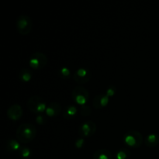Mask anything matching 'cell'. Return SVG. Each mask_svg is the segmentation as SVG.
Returning <instances> with one entry per match:
<instances>
[{"label": "cell", "instance_id": "13", "mask_svg": "<svg viewBox=\"0 0 159 159\" xmlns=\"http://www.w3.org/2000/svg\"><path fill=\"white\" fill-rule=\"evenodd\" d=\"M159 144V135L157 134H150L144 139V144L148 148H154Z\"/></svg>", "mask_w": 159, "mask_h": 159}, {"label": "cell", "instance_id": "5", "mask_svg": "<svg viewBox=\"0 0 159 159\" xmlns=\"http://www.w3.org/2000/svg\"><path fill=\"white\" fill-rule=\"evenodd\" d=\"M73 100L76 104L79 105L80 107L86 105L89 98V93L85 88L82 86H76L73 89L71 93Z\"/></svg>", "mask_w": 159, "mask_h": 159}, {"label": "cell", "instance_id": "23", "mask_svg": "<svg viewBox=\"0 0 159 159\" xmlns=\"http://www.w3.org/2000/svg\"><path fill=\"white\" fill-rule=\"evenodd\" d=\"M84 144H85V139L83 138H79V139L76 140V141L75 142V146L76 148L80 149L83 147Z\"/></svg>", "mask_w": 159, "mask_h": 159}, {"label": "cell", "instance_id": "15", "mask_svg": "<svg viewBox=\"0 0 159 159\" xmlns=\"http://www.w3.org/2000/svg\"><path fill=\"white\" fill-rule=\"evenodd\" d=\"M18 78L23 82H30L32 79V71L27 68H22L19 71Z\"/></svg>", "mask_w": 159, "mask_h": 159}, {"label": "cell", "instance_id": "4", "mask_svg": "<svg viewBox=\"0 0 159 159\" xmlns=\"http://www.w3.org/2000/svg\"><path fill=\"white\" fill-rule=\"evenodd\" d=\"M124 141L129 147L137 148L142 144V134L137 130H129L124 134Z\"/></svg>", "mask_w": 159, "mask_h": 159}, {"label": "cell", "instance_id": "8", "mask_svg": "<svg viewBox=\"0 0 159 159\" xmlns=\"http://www.w3.org/2000/svg\"><path fill=\"white\" fill-rule=\"evenodd\" d=\"M92 77V73L88 68H80L76 70L73 74V79L75 82L80 85L87 83Z\"/></svg>", "mask_w": 159, "mask_h": 159}, {"label": "cell", "instance_id": "14", "mask_svg": "<svg viewBox=\"0 0 159 159\" xmlns=\"http://www.w3.org/2000/svg\"><path fill=\"white\" fill-rule=\"evenodd\" d=\"M93 159H113V156L107 149H99L93 154Z\"/></svg>", "mask_w": 159, "mask_h": 159}, {"label": "cell", "instance_id": "22", "mask_svg": "<svg viewBox=\"0 0 159 159\" xmlns=\"http://www.w3.org/2000/svg\"><path fill=\"white\" fill-rule=\"evenodd\" d=\"M46 121H47L46 117L41 114L37 115V116L36 117V122H37L38 124H40V125H43V124H46Z\"/></svg>", "mask_w": 159, "mask_h": 159}, {"label": "cell", "instance_id": "12", "mask_svg": "<svg viewBox=\"0 0 159 159\" xmlns=\"http://www.w3.org/2000/svg\"><path fill=\"white\" fill-rule=\"evenodd\" d=\"M78 113V109L77 107L75 105L70 104V105L66 106L65 109L63 110L62 112V115H63L64 118L66 120H70L74 118L76 116Z\"/></svg>", "mask_w": 159, "mask_h": 159}, {"label": "cell", "instance_id": "7", "mask_svg": "<svg viewBox=\"0 0 159 159\" xmlns=\"http://www.w3.org/2000/svg\"><path fill=\"white\" fill-rule=\"evenodd\" d=\"M96 123L91 120H87L82 123L79 127V134L81 138H89L92 137L96 132Z\"/></svg>", "mask_w": 159, "mask_h": 159}, {"label": "cell", "instance_id": "18", "mask_svg": "<svg viewBox=\"0 0 159 159\" xmlns=\"http://www.w3.org/2000/svg\"><path fill=\"white\" fill-rule=\"evenodd\" d=\"M58 75L63 79H68L71 78V71L67 67H61L58 70Z\"/></svg>", "mask_w": 159, "mask_h": 159}, {"label": "cell", "instance_id": "6", "mask_svg": "<svg viewBox=\"0 0 159 159\" xmlns=\"http://www.w3.org/2000/svg\"><path fill=\"white\" fill-rule=\"evenodd\" d=\"M48 61V57L43 53L35 52L30 57L29 65L33 69L40 70L46 66Z\"/></svg>", "mask_w": 159, "mask_h": 159}, {"label": "cell", "instance_id": "3", "mask_svg": "<svg viewBox=\"0 0 159 159\" xmlns=\"http://www.w3.org/2000/svg\"><path fill=\"white\" fill-rule=\"evenodd\" d=\"M26 105H27V108L29 109L30 111L34 113H37L38 115L46 111L47 107H48L43 98L38 96H31L28 99Z\"/></svg>", "mask_w": 159, "mask_h": 159}, {"label": "cell", "instance_id": "11", "mask_svg": "<svg viewBox=\"0 0 159 159\" xmlns=\"http://www.w3.org/2000/svg\"><path fill=\"white\" fill-rule=\"evenodd\" d=\"M61 112V106L58 102H53L47 107L45 113H46L47 116H50V117H54V116H58Z\"/></svg>", "mask_w": 159, "mask_h": 159}, {"label": "cell", "instance_id": "21", "mask_svg": "<svg viewBox=\"0 0 159 159\" xmlns=\"http://www.w3.org/2000/svg\"><path fill=\"white\" fill-rule=\"evenodd\" d=\"M116 92V89L114 85H110L108 88L107 89V91H106V94L109 96V97H111V96H114L115 93Z\"/></svg>", "mask_w": 159, "mask_h": 159}, {"label": "cell", "instance_id": "9", "mask_svg": "<svg viewBox=\"0 0 159 159\" xmlns=\"http://www.w3.org/2000/svg\"><path fill=\"white\" fill-rule=\"evenodd\" d=\"M23 109L20 104H12L8 108L6 114L8 118L12 121H16L21 119L23 116Z\"/></svg>", "mask_w": 159, "mask_h": 159}, {"label": "cell", "instance_id": "20", "mask_svg": "<svg viewBox=\"0 0 159 159\" xmlns=\"http://www.w3.org/2000/svg\"><path fill=\"white\" fill-rule=\"evenodd\" d=\"M91 107L87 105H84L81 107L80 113L83 116H88L91 114Z\"/></svg>", "mask_w": 159, "mask_h": 159}, {"label": "cell", "instance_id": "17", "mask_svg": "<svg viewBox=\"0 0 159 159\" xmlns=\"http://www.w3.org/2000/svg\"><path fill=\"white\" fill-rule=\"evenodd\" d=\"M130 156H131V152L126 148L119 149L116 154V159H128Z\"/></svg>", "mask_w": 159, "mask_h": 159}, {"label": "cell", "instance_id": "10", "mask_svg": "<svg viewBox=\"0 0 159 159\" xmlns=\"http://www.w3.org/2000/svg\"><path fill=\"white\" fill-rule=\"evenodd\" d=\"M110 101V97L106 93H101L95 96L93 100V106L94 108L102 109L107 107Z\"/></svg>", "mask_w": 159, "mask_h": 159}, {"label": "cell", "instance_id": "19", "mask_svg": "<svg viewBox=\"0 0 159 159\" xmlns=\"http://www.w3.org/2000/svg\"><path fill=\"white\" fill-rule=\"evenodd\" d=\"M20 153L22 158L27 159L30 157L31 150L30 149V148L26 147V146H23V147H21V148H20Z\"/></svg>", "mask_w": 159, "mask_h": 159}, {"label": "cell", "instance_id": "1", "mask_svg": "<svg viewBox=\"0 0 159 159\" xmlns=\"http://www.w3.org/2000/svg\"><path fill=\"white\" fill-rule=\"evenodd\" d=\"M37 133L35 126L29 123H25L19 126L16 131V137L20 143L28 144L35 139Z\"/></svg>", "mask_w": 159, "mask_h": 159}, {"label": "cell", "instance_id": "16", "mask_svg": "<svg viewBox=\"0 0 159 159\" xmlns=\"http://www.w3.org/2000/svg\"><path fill=\"white\" fill-rule=\"evenodd\" d=\"M21 148L19 141L15 139H9L6 143V151L9 152H14L20 151Z\"/></svg>", "mask_w": 159, "mask_h": 159}, {"label": "cell", "instance_id": "2", "mask_svg": "<svg viewBox=\"0 0 159 159\" xmlns=\"http://www.w3.org/2000/svg\"><path fill=\"white\" fill-rule=\"evenodd\" d=\"M32 20L29 16L21 14L19 16L16 22V26L18 33L21 35H27L32 30Z\"/></svg>", "mask_w": 159, "mask_h": 159}]
</instances>
